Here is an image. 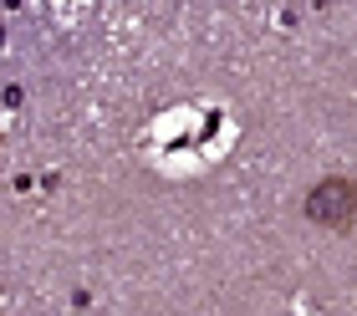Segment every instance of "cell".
<instances>
[{"label": "cell", "mask_w": 357, "mask_h": 316, "mask_svg": "<svg viewBox=\"0 0 357 316\" xmlns=\"http://www.w3.org/2000/svg\"><path fill=\"white\" fill-rule=\"evenodd\" d=\"M301 209H306V220L321 225V230H352V220H357V184L342 179V174H327V179H317V184L306 189Z\"/></svg>", "instance_id": "cell-1"}]
</instances>
